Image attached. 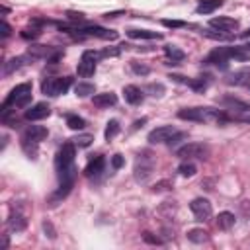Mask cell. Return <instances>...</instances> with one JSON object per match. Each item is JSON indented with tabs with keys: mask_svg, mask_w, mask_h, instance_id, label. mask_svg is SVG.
Returning <instances> with one entry per match:
<instances>
[{
	"mask_svg": "<svg viewBox=\"0 0 250 250\" xmlns=\"http://www.w3.org/2000/svg\"><path fill=\"white\" fill-rule=\"evenodd\" d=\"M225 82L230 84V86H248L250 84V66H244V68H238V70L230 72L225 78Z\"/></svg>",
	"mask_w": 250,
	"mask_h": 250,
	"instance_id": "13",
	"label": "cell"
},
{
	"mask_svg": "<svg viewBox=\"0 0 250 250\" xmlns=\"http://www.w3.org/2000/svg\"><path fill=\"white\" fill-rule=\"evenodd\" d=\"M209 25L215 27V29H219V31H227V33H230V31H234V29L238 27V21H236L234 18L219 16V18H211V20H209Z\"/></svg>",
	"mask_w": 250,
	"mask_h": 250,
	"instance_id": "15",
	"label": "cell"
},
{
	"mask_svg": "<svg viewBox=\"0 0 250 250\" xmlns=\"http://www.w3.org/2000/svg\"><path fill=\"white\" fill-rule=\"evenodd\" d=\"M146 119H141V121H135V125H133V129H139V127H143V123H145Z\"/></svg>",
	"mask_w": 250,
	"mask_h": 250,
	"instance_id": "43",
	"label": "cell"
},
{
	"mask_svg": "<svg viewBox=\"0 0 250 250\" xmlns=\"http://www.w3.org/2000/svg\"><path fill=\"white\" fill-rule=\"evenodd\" d=\"M104 166H105V160H104V156H96V158H92L90 162H88V166L84 168V176H98L102 170H104Z\"/></svg>",
	"mask_w": 250,
	"mask_h": 250,
	"instance_id": "19",
	"label": "cell"
},
{
	"mask_svg": "<svg viewBox=\"0 0 250 250\" xmlns=\"http://www.w3.org/2000/svg\"><path fill=\"white\" fill-rule=\"evenodd\" d=\"M68 18L70 20H84V14H80V12H68Z\"/></svg>",
	"mask_w": 250,
	"mask_h": 250,
	"instance_id": "42",
	"label": "cell"
},
{
	"mask_svg": "<svg viewBox=\"0 0 250 250\" xmlns=\"http://www.w3.org/2000/svg\"><path fill=\"white\" fill-rule=\"evenodd\" d=\"M143 240H145V242H148V244H160V242H162L158 236H152V232H148V230H146V232H143Z\"/></svg>",
	"mask_w": 250,
	"mask_h": 250,
	"instance_id": "35",
	"label": "cell"
},
{
	"mask_svg": "<svg viewBox=\"0 0 250 250\" xmlns=\"http://www.w3.org/2000/svg\"><path fill=\"white\" fill-rule=\"evenodd\" d=\"M162 23H164L166 27H184V25H186L184 21H176V20H162Z\"/></svg>",
	"mask_w": 250,
	"mask_h": 250,
	"instance_id": "39",
	"label": "cell"
},
{
	"mask_svg": "<svg viewBox=\"0 0 250 250\" xmlns=\"http://www.w3.org/2000/svg\"><path fill=\"white\" fill-rule=\"evenodd\" d=\"M238 119H240V121H244V123H250V113H248V115H240Z\"/></svg>",
	"mask_w": 250,
	"mask_h": 250,
	"instance_id": "44",
	"label": "cell"
},
{
	"mask_svg": "<svg viewBox=\"0 0 250 250\" xmlns=\"http://www.w3.org/2000/svg\"><path fill=\"white\" fill-rule=\"evenodd\" d=\"M188 238L195 244H203V242L209 240V232L203 230V229H191V230H188Z\"/></svg>",
	"mask_w": 250,
	"mask_h": 250,
	"instance_id": "25",
	"label": "cell"
},
{
	"mask_svg": "<svg viewBox=\"0 0 250 250\" xmlns=\"http://www.w3.org/2000/svg\"><path fill=\"white\" fill-rule=\"evenodd\" d=\"M176 154H178L180 158H184V160H189V158H199V160H203V158L209 156V146L203 145V143H188V145L180 146V148L176 150Z\"/></svg>",
	"mask_w": 250,
	"mask_h": 250,
	"instance_id": "7",
	"label": "cell"
},
{
	"mask_svg": "<svg viewBox=\"0 0 250 250\" xmlns=\"http://www.w3.org/2000/svg\"><path fill=\"white\" fill-rule=\"evenodd\" d=\"M8 227H10L12 230H16V232H20V230H23V229L27 227V219H25V215H23L16 205L10 209V215H8Z\"/></svg>",
	"mask_w": 250,
	"mask_h": 250,
	"instance_id": "14",
	"label": "cell"
},
{
	"mask_svg": "<svg viewBox=\"0 0 250 250\" xmlns=\"http://www.w3.org/2000/svg\"><path fill=\"white\" fill-rule=\"evenodd\" d=\"M234 223H236V219H234V215L230 211H221L217 215V227L221 230H230L234 227Z\"/></svg>",
	"mask_w": 250,
	"mask_h": 250,
	"instance_id": "20",
	"label": "cell"
},
{
	"mask_svg": "<svg viewBox=\"0 0 250 250\" xmlns=\"http://www.w3.org/2000/svg\"><path fill=\"white\" fill-rule=\"evenodd\" d=\"M25 61H27V57H14V59H10L8 62H4V74H12L14 70H18V68H21L23 64H25Z\"/></svg>",
	"mask_w": 250,
	"mask_h": 250,
	"instance_id": "23",
	"label": "cell"
},
{
	"mask_svg": "<svg viewBox=\"0 0 250 250\" xmlns=\"http://www.w3.org/2000/svg\"><path fill=\"white\" fill-rule=\"evenodd\" d=\"M117 133H119V121H117V119L107 121V127H105V133H104V135H105V139H107V141H111Z\"/></svg>",
	"mask_w": 250,
	"mask_h": 250,
	"instance_id": "31",
	"label": "cell"
},
{
	"mask_svg": "<svg viewBox=\"0 0 250 250\" xmlns=\"http://www.w3.org/2000/svg\"><path fill=\"white\" fill-rule=\"evenodd\" d=\"M176 133H178V131H176L172 125H160V127H156V129H152V131L148 133V143H152V145L168 143Z\"/></svg>",
	"mask_w": 250,
	"mask_h": 250,
	"instance_id": "10",
	"label": "cell"
},
{
	"mask_svg": "<svg viewBox=\"0 0 250 250\" xmlns=\"http://www.w3.org/2000/svg\"><path fill=\"white\" fill-rule=\"evenodd\" d=\"M74 143H64L55 158V166L59 172L61 184H74Z\"/></svg>",
	"mask_w": 250,
	"mask_h": 250,
	"instance_id": "1",
	"label": "cell"
},
{
	"mask_svg": "<svg viewBox=\"0 0 250 250\" xmlns=\"http://www.w3.org/2000/svg\"><path fill=\"white\" fill-rule=\"evenodd\" d=\"M148 92H152V96H162L164 88H162V84H150L148 86Z\"/></svg>",
	"mask_w": 250,
	"mask_h": 250,
	"instance_id": "37",
	"label": "cell"
},
{
	"mask_svg": "<svg viewBox=\"0 0 250 250\" xmlns=\"http://www.w3.org/2000/svg\"><path fill=\"white\" fill-rule=\"evenodd\" d=\"M229 61H230V59H229V49H227V47H219V49H215L213 53H209V57H207L205 62L217 64V66H221V68H227V62H229Z\"/></svg>",
	"mask_w": 250,
	"mask_h": 250,
	"instance_id": "16",
	"label": "cell"
},
{
	"mask_svg": "<svg viewBox=\"0 0 250 250\" xmlns=\"http://www.w3.org/2000/svg\"><path fill=\"white\" fill-rule=\"evenodd\" d=\"M29 102H31V84H29V82L18 84L16 88H12V92H10L8 98L4 100L2 111H6L10 105H12V107H25Z\"/></svg>",
	"mask_w": 250,
	"mask_h": 250,
	"instance_id": "3",
	"label": "cell"
},
{
	"mask_svg": "<svg viewBox=\"0 0 250 250\" xmlns=\"http://www.w3.org/2000/svg\"><path fill=\"white\" fill-rule=\"evenodd\" d=\"M178 172H180V176H184V178H191V176H195L197 168H195V164H193V162L184 160V162L178 166Z\"/></svg>",
	"mask_w": 250,
	"mask_h": 250,
	"instance_id": "28",
	"label": "cell"
},
{
	"mask_svg": "<svg viewBox=\"0 0 250 250\" xmlns=\"http://www.w3.org/2000/svg\"><path fill=\"white\" fill-rule=\"evenodd\" d=\"M244 49H246V51H248V53H250V45H244Z\"/></svg>",
	"mask_w": 250,
	"mask_h": 250,
	"instance_id": "45",
	"label": "cell"
},
{
	"mask_svg": "<svg viewBox=\"0 0 250 250\" xmlns=\"http://www.w3.org/2000/svg\"><path fill=\"white\" fill-rule=\"evenodd\" d=\"M94 84H88V82H78L76 84V88H74V92H76V96H80V98H86V96H90V94H94Z\"/></svg>",
	"mask_w": 250,
	"mask_h": 250,
	"instance_id": "29",
	"label": "cell"
},
{
	"mask_svg": "<svg viewBox=\"0 0 250 250\" xmlns=\"http://www.w3.org/2000/svg\"><path fill=\"white\" fill-rule=\"evenodd\" d=\"M164 53H166V57L172 61V64H176V62H180V61L186 59V53L180 51V49L174 47V45H166V47H164Z\"/></svg>",
	"mask_w": 250,
	"mask_h": 250,
	"instance_id": "24",
	"label": "cell"
},
{
	"mask_svg": "<svg viewBox=\"0 0 250 250\" xmlns=\"http://www.w3.org/2000/svg\"><path fill=\"white\" fill-rule=\"evenodd\" d=\"M221 6H223V0H201V2L197 4L195 12H197V14H211V12H215L217 8H221Z\"/></svg>",
	"mask_w": 250,
	"mask_h": 250,
	"instance_id": "22",
	"label": "cell"
},
{
	"mask_svg": "<svg viewBox=\"0 0 250 250\" xmlns=\"http://www.w3.org/2000/svg\"><path fill=\"white\" fill-rule=\"evenodd\" d=\"M92 141H94V137H92V135H88V133L78 135V137H74V139H72V143H74L76 146H80V148L90 146V145H92Z\"/></svg>",
	"mask_w": 250,
	"mask_h": 250,
	"instance_id": "32",
	"label": "cell"
},
{
	"mask_svg": "<svg viewBox=\"0 0 250 250\" xmlns=\"http://www.w3.org/2000/svg\"><path fill=\"white\" fill-rule=\"evenodd\" d=\"M92 102H94L96 107H109V105L117 104V96L113 92H104V94H96L92 98Z\"/></svg>",
	"mask_w": 250,
	"mask_h": 250,
	"instance_id": "18",
	"label": "cell"
},
{
	"mask_svg": "<svg viewBox=\"0 0 250 250\" xmlns=\"http://www.w3.org/2000/svg\"><path fill=\"white\" fill-rule=\"evenodd\" d=\"M49 113H51L49 104L39 102V104H35V105H31V107L25 109V119H27V121H39V119L49 117Z\"/></svg>",
	"mask_w": 250,
	"mask_h": 250,
	"instance_id": "12",
	"label": "cell"
},
{
	"mask_svg": "<svg viewBox=\"0 0 250 250\" xmlns=\"http://www.w3.org/2000/svg\"><path fill=\"white\" fill-rule=\"evenodd\" d=\"M131 68H133L137 74H148V70H150L146 64H139L137 61H133V62H131Z\"/></svg>",
	"mask_w": 250,
	"mask_h": 250,
	"instance_id": "34",
	"label": "cell"
},
{
	"mask_svg": "<svg viewBox=\"0 0 250 250\" xmlns=\"http://www.w3.org/2000/svg\"><path fill=\"white\" fill-rule=\"evenodd\" d=\"M189 209H191V213L197 221H207L213 215V207H211L209 199H205V197H195L189 203Z\"/></svg>",
	"mask_w": 250,
	"mask_h": 250,
	"instance_id": "9",
	"label": "cell"
},
{
	"mask_svg": "<svg viewBox=\"0 0 250 250\" xmlns=\"http://www.w3.org/2000/svg\"><path fill=\"white\" fill-rule=\"evenodd\" d=\"M96 61H98V53H94V51H84L82 57H80V62H78V66H76L78 74L84 76V78L92 76V74L96 72Z\"/></svg>",
	"mask_w": 250,
	"mask_h": 250,
	"instance_id": "8",
	"label": "cell"
},
{
	"mask_svg": "<svg viewBox=\"0 0 250 250\" xmlns=\"http://www.w3.org/2000/svg\"><path fill=\"white\" fill-rule=\"evenodd\" d=\"M201 33H203L205 37H209V39H215V41H229V39H232L230 33H227V31H219V29H203Z\"/></svg>",
	"mask_w": 250,
	"mask_h": 250,
	"instance_id": "27",
	"label": "cell"
},
{
	"mask_svg": "<svg viewBox=\"0 0 250 250\" xmlns=\"http://www.w3.org/2000/svg\"><path fill=\"white\" fill-rule=\"evenodd\" d=\"M78 35H80V37H100V39H115V37H117L115 31L104 29V27H98V25L82 27V29H78Z\"/></svg>",
	"mask_w": 250,
	"mask_h": 250,
	"instance_id": "11",
	"label": "cell"
},
{
	"mask_svg": "<svg viewBox=\"0 0 250 250\" xmlns=\"http://www.w3.org/2000/svg\"><path fill=\"white\" fill-rule=\"evenodd\" d=\"M47 137V129L41 125H29L23 135H21V146L27 154H35L37 152V145Z\"/></svg>",
	"mask_w": 250,
	"mask_h": 250,
	"instance_id": "4",
	"label": "cell"
},
{
	"mask_svg": "<svg viewBox=\"0 0 250 250\" xmlns=\"http://www.w3.org/2000/svg\"><path fill=\"white\" fill-rule=\"evenodd\" d=\"M10 31H12V29H10V25L6 23V20H2V37L6 39V37L10 35Z\"/></svg>",
	"mask_w": 250,
	"mask_h": 250,
	"instance_id": "41",
	"label": "cell"
},
{
	"mask_svg": "<svg viewBox=\"0 0 250 250\" xmlns=\"http://www.w3.org/2000/svg\"><path fill=\"white\" fill-rule=\"evenodd\" d=\"M123 96H125V102H129L133 105H137V104L143 102V90L139 86H133V84H129V86L123 88Z\"/></svg>",
	"mask_w": 250,
	"mask_h": 250,
	"instance_id": "17",
	"label": "cell"
},
{
	"mask_svg": "<svg viewBox=\"0 0 250 250\" xmlns=\"http://www.w3.org/2000/svg\"><path fill=\"white\" fill-rule=\"evenodd\" d=\"M39 33H41V31H39L37 27H31V29H29V27H25V29L21 31V37H23V39H29V37H31V39H35Z\"/></svg>",
	"mask_w": 250,
	"mask_h": 250,
	"instance_id": "33",
	"label": "cell"
},
{
	"mask_svg": "<svg viewBox=\"0 0 250 250\" xmlns=\"http://www.w3.org/2000/svg\"><path fill=\"white\" fill-rule=\"evenodd\" d=\"M70 86V78L68 76H62V78H45L41 82V92L45 96H61L68 90Z\"/></svg>",
	"mask_w": 250,
	"mask_h": 250,
	"instance_id": "6",
	"label": "cell"
},
{
	"mask_svg": "<svg viewBox=\"0 0 250 250\" xmlns=\"http://www.w3.org/2000/svg\"><path fill=\"white\" fill-rule=\"evenodd\" d=\"M127 35L133 39H162V33L148 31V29H127Z\"/></svg>",
	"mask_w": 250,
	"mask_h": 250,
	"instance_id": "21",
	"label": "cell"
},
{
	"mask_svg": "<svg viewBox=\"0 0 250 250\" xmlns=\"http://www.w3.org/2000/svg\"><path fill=\"white\" fill-rule=\"evenodd\" d=\"M66 125H68L72 131H80V129L86 127V121H84L82 117H78V115H66Z\"/></svg>",
	"mask_w": 250,
	"mask_h": 250,
	"instance_id": "30",
	"label": "cell"
},
{
	"mask_svg": "<svg viewBox=\"0 0 250 250\" xmlns=\"http://www.w3.org/2000/svg\"><path fill=\"white\" fill-rule=\"evenodd\" d=\"M111 166H113L115 170H119V168L123 166V156H121V154H113V156H111Z\"/></svg>",
	"mask_w": 250,
	"mask_h": 250,
	"instance_id": "36",
	"label": "cell"
},
{
	"mask_svg": "<svg viewBox=\"0 0 250 250\" xmlns=\"http://www.w3.org/2000/svg\"><path fill=\"white\" fill-rule=\"evenodd\" d=\"M43 229H45V232H49V238H55V236H57V234H55V229H53V225H51L49 221L43 223Z\"/></svg>",
	"mask_w": 250,
	"mask_h": 250,
	"instance_id": "40",
	"label": "cell"
},
{
	"mask_svg": "<svg viewBox=\"0 0 250 250\" xmlns=\"http://www.w3.org/2000/svg\"><path fill=\"white\" fill-rule=\"evenodd\" d=\"M154 170V158L148 150H143L139 152L137 160H135V180L137 182H146L148 176L152 174Z\"/></svg>",
	"mask_w": 250,
	"mask_h": 250,
	"instance_id": "5",
	"label": "cell"
},
{
	"mask_svg": "<svg viewBox=\"0 0 250 250\" xmlns=\"http://www.w3.org/2000/svg\"><path fill=\"white\" fill-rule=\"evenodd\" d=\"M178 117L180 119H188V121H197V123H205V121H215V123H221V121H227V115L219 109H213V107H184L178 111Z\"/></svg>",
	"mask_w": 250,
	"mask_h": 250,
	"instance_id": "2",
	"label": "cell"
},
{
	"mask_svg": "<svg viewBox=\"0 0 250 250\" xmlns=\"http://www.w3.org/2000/svg\"><path fill=\"white\" fill-rule=\"evenodd\" d=\"M168 188H172L170 182H158V184L152 186V191H164V189H168Z\"/></svg>",
	"mask_w": 250,
	"mask_h": 250,
	"instance_id": "38",
	"label": "cell"
},
{
	"mask_svg": "<svg viewBox=\"0 0 250 250\" xmlns=\"http://www.w3.org/2000/svg\"><path fill=\"white\" fill-rule=\"evenodd\" d=\"M229 49V59H234V61H248L250 59V53L244 49V45L240 47H227Z\"/></svg>",
	"mask_w": 250,
	"mask_h": 250,
	"instance_id": "26",
	"label": "cell"
}]
</instances>
